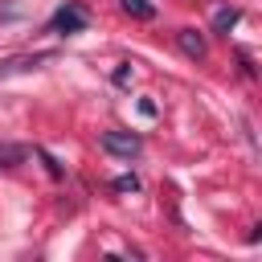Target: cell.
Returning a JSON list of instances; mask_svg holds the SVG:
<instances>
[{"instance_id":"obj_1","label":"cell","mask_w":262,"mask_h":262,"mask_svg":"<svg viewBox=\"0 0 262 262\" xmlns=\"http://www.w3.org/2000/svg\"><path fill=\"white\" fill-rule=\"evenodd\" d=\"M86 25H90V16H86V8H82V4H61V8L49 16V33H57V37L82 33Z\"/></svg>"},{"instance_id":"obj_2","label":"cell","mask_w":262,"mask_h":262,"mask_svg":"<svg viewBox=\"0 0 262 262\" xmlns=\"http://www.w3.org/2000/svg\"><path fill=\"white\" fill-rule=\"evenodd\" d=\"M102 151H111V156H119V160H131V156H139L143 151V139L135 135V131H102Z\"/></svg>"},{"instance_id":"obj_3","label":"cell","mask_w":262,"mask_h":262,"mask_svg":"<svg viewBox=\"0 0 262 262\" xmlns=\"http://www.w3.org/2000/svg\"><path fill=\"white\" fill-rule=\"evenodd\" d=\"M176 41H180V49H184L188 57H205V37H201L196 29H180Z\"/></svg>"},{"instance_id":"obj_4","label":"cell","mask_w":262,"mask_h":262,"mask_svg":"<svg viewBox=\"0 0 262 262\" xmlns=\"http://www.w3.org/2000/svg\"><path fill=\"white\" fill-rule=\"evenodd\" d=\"M242 20V12L237 8H217L213 12V33H221V37H229V29Z\"/></svg>"},{"instance_id":"obj_5","label":"cell","mask_w":262,"mask_h":262,"mask_svg":"<svg viewBox=\"0 0 262 262\" xmlns=\"http://www.w3.org/2000/svg\"><path fill=\"white\" fill-rule=\"evenodd\" d=\"M123 12L135 16V20H151L156 16V4H147V0H123Z\"/></svg>"},{"instance_id":"obj_6","label":"cell","mask_w":262,"mask_h":262,"mask_svg":"<svg viewBox=\"0 0 262 262\" xmlns=\"http://www.w3.org/2000/svg\"><path fill=\"white\" fill-rule=\"evenodd\" d=\"M16 160H25V147L4 143V147H0V168H16Z\"/></svg>"},{"instance_id":"obj_7","label":"cell","mask_w":262,"mask_h":262,"mask_svg":"<svg viewBox=\"0 0 262 262\" xmlns=\"http://www.w3.org/2000/svg\"><path fill=\"white\" fill-rule=\"evenodd\" d=\"M135 188H139L135 176H119V180H115V192H135Z\"/></svg>"}]
</instances>
